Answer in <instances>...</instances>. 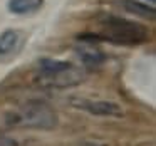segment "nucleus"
Masks as SVG:
<instances>
[{"instance_id": "obj_1", "label": "nucleus", "mask_w": 156, "mask_h": 146, "mask_svg": "<svg viewBox=\"0 0 156 146\" xmlns=\"http://www.w3.org/2000/svg\"><path fill=\"white\" fill-rule=\"evenodd\" d=\"M10 118L12 119H9V124L29 129H52L57 126V112L49 104L41 101L27 102Z\"/></svg>"}, {"instance_id": "obj_2", "label": "nucleus", "mask_w": 156, "mask_h": 146, "mask_svg": "<svg viewBox=\"0 0 156 146\" xmlns=\"http://www.w3.org/2000/svg\"><path fill=\"white\" fill-rule=\"evenodd\" d=\"M39 69H41L42 81L55 87H71L82 82L84 79V72L81 69L74 67L66 61H57V59H42Z\"/></svg>"}, {"instance_id": "obj_3", "label": "nucleus", "mask_w": 156, "mask_h": 146, "mask_svg": "<svg viewBox=\"0 0 156 146\" xmlns=\"http://www.w3.org/2000/svg\"><path fill=\"white\" fill-rule=\"evenodd\" d=\"M106 37L118 44H139L148 39V30L136 22L126 20L122 17L108 15L102 20Z\"/></svg>"}, {"instance_id": "obj_4", "label": "nucleus", "mask_w": 156, "mask_h": 146, "mask_svg": "<svg viewBox=\"0 0 156 146\" xmlns=\"http://www.w3.org/2000/svg\"><path fill=\"white\" fill-rule=\"evenodd\" d=\"M71 104L77 109L89 112L94 116H106V118H122L121 104L114 101H104V99H87V98H74L71 99Z\"/></svg>"}, {"instance_id": "obj_5", "label": "nucleus", "mask_w": 156, "mask_h": 146, "mask_svg": "<svg viewBox=\"0 0 156 146\" xmlns=\"http://www.w3.org/2000/svg\"><path fill=\"white\" fill-rule=\"evenodd\" d=\"M22 45V34L19 30H9L0 34V57L14 55Z\"/></svg>"}, {"instance_id": "obj_6", "label": "nucleus", "mask_w": 156, "mask_h": 146, "mask_svg": "<svg viewBox=\"0 0 156 146\" xmlns=\"http://www.w3.org/2000/svg\"><path fill=\"white\" fill-rule=\"evenodd\" d=\"M77 55L81 59V62L87 67H96V66L102 64L104 62V54H102L99 49H96L91 44H84L77 49Z\"/></svg>"}, {"instance_id": "obj_7", "label": "nucleus", "mask_w": 156, "mask_h": 146, "mask_svg": "<svg viewBox=\"0 0 156 146\" xmlns=\"http://www.w3.org/2000/svg\"><path fill=\"white\" fill-rule=\"evenodd\" d=\"M44 0H9V10L17 15H27L41 10Z\"/></svg>"}, {"instance_id": "obj_8", "label": "nucleus", "mask_w": 156, "mask_h": 146, "mask_svg": "<svg viewBox=\"0 0 156 146\" xmlns=\"http://www.w3.org/2000/svg\"><path fill=\"white\" fill-rule=\"evenodd\" d=\"M121 5L124 7L126 12H131L143 19H154V7H151V5L141 4L138 0H122Z\"/></svg>"}, {"instance_id": "obj_9", "label": "nucleus", "mask_w": 156, "mask_h": 146, "mask_svg": "<svg viewBox=\"0 0 156 146\" xmlns=\"http://www.w3.org/2000/svg\"><path fill=\"white\" fill-rule=\"evenodd\" d=\"M0 146H17V141L12 136H7L4 133H0Z\"/></svg>"}]
</instances>
